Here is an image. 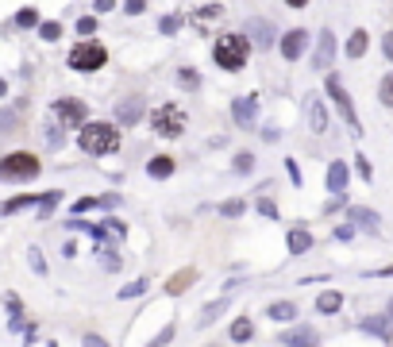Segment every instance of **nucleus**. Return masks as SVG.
Masks as SVG:
<instances>
[{
	"label": "nucleus",
	"instance_id": "f257e3e1",
	"mask_svg": "<svg viewBox=\"0 0 393 347\" xmlns=\"http://www.w3.org/2000/svg\"><path fill=\"white\" fill-rule=\"evenodd\" d=\"M247 54H251V43H247L243 35H220L216 46H213L216 66H220V70H228V73L243 70V66H247Z\"/></svg>",
	"mask_w": 393,
	"mask_h": 347
},
{
	"label": "nucleus",
	"instance_id": "f03ea898",
	"mask_svg": "<svg viewBox=\"0 0 393 347\" xmlns=\"http://www.w3.org/2000/svg\"><path fill=\"white\" fill-rule=\"evenodd\" d=\"M81 151L85 155H112V151H120V131L112 124H89L81 131Z\"/></svg>",
	"mask_w": 393,
	"mask_h": 347
},
{
	"label": "nucleus",
	"instance_id": "7ed1b4c3",
	"mask_svg": "<svg viewBox=\"0 0 393 347\" xmlns=\"http://www.w3.org/2000/svg\"><path fill=\"white\" fill-rule=\"evenodd\" d=\"M39 170H43L39 158L27 155V151H12L4 162H0V177H4V182H31Z\"/></svg>",
	"mask_w": 393,
	"mask_h": 347
},
{
	"label": "nucleus",
	"instance_id": "20e7f679",
	"mask_svg": "<svg viewBox=\"0 0 393 347\" xmlns=\"http://www.w3.org/2000/svg\"><path fill=\"white\" fill-rule=\"evenodd\" d=\"M185 124H189V116H185V108H178V105H158L155 116H150V128H155L162 139H178L181 131H185Z\"/></svg>",
	"mask_w": 393,
	"mask_h": 347
},
{
	"label": "nucleus",
	"instance_id": "39448f33",
	"mask_svg": "<svg viewBox=\"0 0 393 347\" xmlns=\"http://www.w3.org/2000/svg\"><path fill=\"white\" fill-rule=\"evenodd\" d=\"M104 62H108V51H104L101 43H93V39L78 43L70 51V70H78V73H93V70H101Z\"/></svg>",
	"mask_w": 393,
	"mask_h": 347
},
{
	"label": "nucleus",
	"instance_id": "423d86ee",
	"mask_svg": "<svg viewBox=\"0 0 393 347\" xmlns=\"http://www.w3.org/2000/svg\"><path fill=\"white\" fill-rule=\"evenodd\" d=\"M324 89H328V97L335 100V108H340V116H343V124L351 128V135H362V124H359V116H354V105H351V97H347V89L340 86V78H328L324 81Z\"/></svg>",
	"mask_w": 393,
	"mask_h": 347
},
{
	"label": "nucleus",
	"instance_id": "0eeeda50",
	"mask_svg": "<svg viewBox=\"0 0 393 347\" xmlns=\"http://www.w3.org/2000/svg\"><path fill=\"white\" fill-rule=\"evenodd\" d=\"M54 116L62 120L66 128H78V124H85V100H54Z\"/></svg>",
	"mask_w": 393,
	"mask_h": 347
},
{
	"label": "nucleus",
	"instance_id": "6e6552de",
	"mask_svg": "<svg viewBox=\"0 0 393 347\" xmlns=\"http://www.w3.org/2000/svg\"><path fill=\"white\" fill-rule=\"evenodd\" d=\"M232 120L239 128H251L258 120V97H235L232 100Z\"/></svg>",
	"mask_w": 393,
	"mask_h": 347
},
{
	"label": "nucleus",
	"instance_id": "1a4fd4ad",
	"mask_svg": "<svg viewBox=\"0 0 393 347\" xmlns=\"http://www.w3.org/2000/svg\"><path fill=\"white\" fill-rule=\"evenodd\" d=\"M305 46H309V35L297 27V31H285V39H282V58H290V62H297L305 54Z\"/></svg>",
	"mask_w": 393,
	"mask_h": 347
},
{
	"label": "nucleus",
	"instance_id": "9d476101",
	"mask_svg": "<svg viewBox=\"0 0 393 347\" xmlns=\"http://www.w3.org/2000/svg\"><path fill=\"white\" fill-rule=\"evenodd\" d=\"M316 39H320V43H316L312 66H316V70H328V66H332V54H335V35H332V31H320Z\"/></svg>",
	"mask_w": 393,
	"mask_h": 347
},
{
	"label": "nucleus",
	"instance_id": "9b49d317",
	"mask_svg": "<svg viewBox=\"0 0 393 347\" xmlns=\"http://www.w3.org/2000/svg\"><path fill=\"white\" fill-rule=\"evenodd\" d=\"M277 343H282V347H316V343H320V336H316V328L305 324V328H293V332H285Z\"/></svg>",
	"mask_w": 393,
	"mask_h": 347
},
{
	"label": "nucleus",
	"instance_id": "f8f14e48",
	"mask_svg": "<svg viewBox=\"0 0 393 347\" xmlns=\"http://www.w3.org/2000/svg\"><path fill=\"white\" fill-rule=\"evenodd\" d=\"M247 39H255V46H274V27L266 20H247Z\"/></svg>",
	"mask_w": 393,
	"mask_h": 347
},
{
	"label": "nucleus",
	"instance_id": "ddd939ff",
	"mask_svg": "<svg viewBox=\"0 0 393 347\" xmlns=\"http://www.w3.org/2000/svg\"><path fill=\"white\" fill-rule=\"evenodd\" d=\"M139 116H143V100L139 97H128V100H120V105H116V120L123 128H131Z\"/></svg>",
	"mask_w": 393,
	"mask_h": 347
},
{
	"label": "nucleus",
	"instance_id": "4468645a",
	"mask_svg": "<svg viewBox=\"0 0 393 347\" xmlns=\"http://www.w3.org/2000/svg\"><path fill=\"white\" fill-rule=\"evenodd\" d=\"M309 124H312V131L316 135H324V131H328V112H324V100L320 97H309Z\"/></svg>",
	"mask_w": 393,
	"mask_h": 347
},
{
	"label": "nucleus",
	"instance_id": "2eb2a0df",
	"mask_svg": "<svg viewBox=\"0 0 393 347\" xmlns=\"http://www.w3.org/2000/svg\"><path fill=\"white\" fill-rule=\"evenodd\" d=\"M362 332H370V336H378V340H389L393 336V316H367L362 321Z\"/></svg>",
	"mask_w": 393,
	"mask_h": 347
},
{
	"label": "nucleus",
	"instance_id": "dca6fc26",
	"mask_svg": "<svg viewBox=\"0 0 393 347\" xmlns=\"http://www.w3.org/2000/svg\"><path fill=\"white\" fill-rule=\"evenodd\" d=\"M347 177H351L347 162H332V166H328V190L343 197V190H347Z\"/></svg>",
	"mask_w": 393,
	"mask_h": 347
},
{
	"label": "nucleus",
	"instance_id": "f3484780",
	"mask_svg": "<svg viewBox=\"0 0 393 347\" xmlns=\"http://www.w3.org/2000/svg\"><path fill=\"white\" fill-rule=\"evenodd\" d=\"M347 217H351V224H359V228H367V232H378V224H382L378 212H374V209H359V204H354Z\"/></svg>",
	"mask_w": 393,
	"mask_h": 347
},
{
	"label": "nucleus",
	"instance_id": "a211bd4d",
	"mask_svg": "<svg viewBox=\"0 0 393 347\" xmlns=\"http://www.w3.org/2000/svg\"><path fill=\"white\" fill-rule=\"evenodd\" d=\"M266 316H270L274 324H277V321L285 324V321H293V316H297V305H293V301H274L270 309H266Z\"/></svg>",
	"mask_w": 393,
	"mask_h": 347
},
{
	"label": "nucleus",
	"instance_id": "6ab92c4d",
	"mask_svg": "<svg viewBox=\"0 0 393 347\" xmlns=\"http://www.w3.org/2000/svg\"><path fill=\"white\" fill-rule=\"evenodd\" d=\"M147 174H150V177H170V174H174V158H166V155L150 158V162H147Z\"/></svg>",
	"mask_w": 393,
	"mask_h": 347
},
{
	"label": "nucleus",
	"instance_id": "aec40b11",
	"mask_svg": "<svg viewBox=\"0 0 393 347\" xmlns=\"http://www.w3.org/2000/svg\"><path fill=\"white\" fill-rule=\"evenodd\" d=\"M367 39H370V35L362 31V27H359V31H351V39H347V58H362V54H367Z\"/></svg>",
	"mask_w": 393,
	"mask_h": 347
},
{
	"label": "nucleus",
	"instance_id": "412c9836",
	"mask_svg": "<svg viewBox=\"0 0 393 347\" xmlns=\"http://www.w3.org/2000/svg\"><path fill=\"white\" fill-rule=\"evenodd\" d=\"M216 20H224V8H220V4H205V8L193 16L197 27H208V24H216Z\"/></svg>",
	"mask_w": 393,
	"mask_h": 347
},
{
	"label": "nucleus",
	"instance_id": "4be33fe9",
	"mask_svg": "<svg viewBox=\"0 0 393 347\" xmlns=\"http://www.w3.org/2000/svg\"><path fill=\"white\" fill-rule=\"evenodd\" d=\"M309 247H312V236L305 228H293L290 232V251H293V255H305Z\"/></svg>",
	"mask_w": 393,
	"mask_h": 347
},
{
	"label": "nucleus",
	"instance_id": "5701e85b",
	"mask_svg": "<svg viewBox=\"0 0 393 347\" xmlns=\"http://www.w3.org/2000/svg\"><path fill=\"white\" fill-rule=\"evenodd\" d=\"M340 305H343V297L335 294V289H328V294H320V297H316V309H320V313H335Z\"/></svg>",
	"mask_w": 393,
	"mask_h": 347
},
{
	"label": "nucleus",
	"instance_id": "b1692460",
	"mask_svg": "<svg viewBox=\"0 0 393 347\" xmlns=\"http://www.w3.org/2000/svg\"><path fill=\"white\" fill-rule=\"evenodd\" d=\"M97 204H116V197H81V201L73 204V212H89V209H97Z\"/></svg>",
	"mask_w": 393,
	"mask_h": 347
},
{
	"label": "nucleus",
	"instance_id": "393cba45",
	"mask_svg": "<svg viewBox=\"0 0 393 347\" xmlns=\"http://www.w3.org/2000/svg\"><path fill=\"white\" fill-rule=\"evenodd\" d=\"M251 336H255V324H251V321H235V324H232V340H235V343H247Z\"/></svg>",
	"mask_w": 393,
	"mask_h": 347
},
{
	"label": "nucleus",
	"instance_id": "a878e982",
	"mask_svg": "<svg viewBox=\"0 0 393 347\" xmlns=\"http://www.w3.org/2000/svg\"><path fill=\"white\" fill-rule=\"evenodd\" d=\"M197 278V270H185V274H174L170 278V294H181V289H189V282Z\"/></svg>",
	"mask_w": 393,
	"mask_h": 347
},
{
	"label": "nucleus",
	"instance_id": "bb28decb",
	"mask_svg": "<svg viewBox=\"0 0 393 347\" xmlns=\"http://www.w3.org/2000/svg\"><path fill=\"white\" fill-rule=\"evenodd\" d=\"M58 197H62L58 190H51V193H46L43 201H39V217H43V220H46V217H51V212H54V204H58Z\"/></svg>",
	"mask_w": 393,
	"mask_h": 347
},
{
	"label": "nucleus",
	"instance_id": "cd10ccee",
	"mask_svg": "<svg viewBox=\"0 0 393 347\" xmlns=\"http://www.w3.org/2000/svg\"><path fill=\"white\" fill-rule=\"evenodd\" d=\"M27 204H35V193H31V197H16V201H8V204H4V217H12V212L27 209Z\"/></svg>",
	"mask_w": 393,
	"mask_h": 347
},
{
	"label": "nucleus",
	"instance_id": "c85d7f7f",
	"mask_svg": "<svg viewBox=\"0 0 393 347\" xmlns=\"http://www.w3.org/2000/svg\"><path fill=\"white\" fill-rule=\"evenodd\" d=\"M16 24L20 27H39V12H35V8H24V12L16 16Z\"/></svg>",
	"mask_w": 393,
	"mask_h": 347
},
{
	"label": "nucleus",
	"instance_id": "c756f323",
	"mask_svg": "<svg viewBox=\"0 0 393 347\" xmlns=\"http://www.w3.org/2000/svg\"><path fill=\"white\" fill-rule=\"evenodd\" d=\"M378 97H382V105H389V108H393V73H386V81H382Z\"/></svg>",
	"mask_w": 393,
	"mask_h": 347
},
{
	"label": "nucleus",
	"instance_id": "7c9ffc66",
	"mask_svg": "<svg viewBox=\"0 0 393 347\" xmlns=\"http://www.w3.org/2000/svg\"><path fill=\"white\" fill-rule=\"evenodd\" d=\"M178 86H181V89H197V86H200V78H197L193 70H181V73H178Z\"/></svg>",
	"mask_w": 393,
	"mask_h": 347
},
{
	"label": "nucleus",
	"instance_id": "2f4dec72",
	"mask_svg": "<svg viewBox=\"0 0 393 347\" xmlns=\"http://www.w3.org/2000/svg\"><path fill=\"white\" fill-rule=\"evenodd\" d=\"M78 35H97V16H81V20H78Z\"/></svg>",
	"mask_w": 393,
	"mask_h": 347
},
{
	"label": "nucleus",
	"instance_id": "473e14b6",
	"mask_svg": "<svg viewBox=\"0 0 393 347\" xmlns=\"http://www.w3.org/2000/svg\"><path fill=\"white\" fill-rule=\"evenodd\" d=\"M251 166H255V155H235V174H251Z\"/></svg>",
	"mask_w": 393,
	"mask_h": 347
},
{
	"label": "nucleus",
	"instance_id": "72a5a7b5",
	"mask_svg": "<svg viewBox=\"0 0 393 347\" xmlns=\"http://www.w3.org/2000/svg\"><path fill=\"white\" fill-rule=\"evenodd\" d=\"M39 35H43L46 43H54V39L62 35V24H43V27H39Z\"/></svg>",
	"mask_w": 393,
	"mask_h": 347
},
{
	"label": "nucleus",
	"instance_id": "f704fd0d",
	"mask_svg": "<svg viewBox=\"0 0 393 347\" xmlns=\"http://www.w3.org/2000/svg\"><path fill=\"white\" fill-rule=\"evenodd\" d=\"M224 309H228V301H216V305H208L205 313H200V324H208V321H213L216 313H224Z\"/></svg>",
	"mask_w": 393,
	"mask_h": 347
},
{
	"label": "nucleus",
	"instance_id": "c9c22d12",
	"mask_svg": "<svg viewBox=\"0 0 393 347\" xmlns=\"http://www.w3.org/2000/svg\"><path fill=\"white\" fill-rule=\"evenodd\" d=\"M143 8H147V0H123V12L128 16H139Z\"/></svg>",
	"mask_w": 393,
	"mask_h": 347
},
{
	"label": "nucleus",
	"instance_id": "e433bc0d",
	"mask_svg": "<svg viewBox=\"0 0 393 347\" xmlns=\"http://www.w3.org/2000/svg\"><path fill=\"white\" fill-rule=\"evenodd\" d=\"M143 289H147V282H131V286H123V289H120V297H139Z\"/></svg>",
	"mask_w": 393,
	"mask_h": 347
},
{
	"label": "nucleus",
	"instance_id": "4c0bfd02",
	"mask_svg": "<svg viewBox=\"0 0 393 347\" xmlns=\"http://www.w3.org/2000/svg\"><path fill=\"white\" fill-rule=\"evenodd\" d=\"M258 212H262V217H270V220H277V204L274 201H258Z\"/></svg>",
	"mask_w": 393,
	"mask_h": 347
},
{
	"label": "nucleus",
	"instance_id": "58836bf2",
	"mask_svg": "<svg viewBox=\"0 0 393 347\" xmlns=\"http://www.w3.org/2000/svg\"><path fill=\"white\" fill-rule=\"evenodd\" d=\"M354 162H359V174H362V177H367V182H370V177H374V170H370V158H367V155H359V158H354Z\"/></svg>",
	"mask_w": 393,
	"mask_h": 347
},
{
	"label": "nucleus",
	"instance_id": "ea45409f",
	"mask_svg": "<svg viewBox=\"0 0 393 347\" xmlns=\"http://www.w3.org/2000/svg\"><path fill=\"white\" fill-rule=\"evenodd\" d=\"M220 212H224V217H239V212H243V201H228Z\"/></svg>",
	"mask_w": 393,
	"mask_h": 347
},
{
	"label": "nucleus",
	"instance_id": "a19ab883",
	"mask_svg": "<svg viewBox=\"0 0 393 347\" xmlns=\"http://www.w3.org/2000/svg\"><path fill=\"white\" fill-rule=\"evenodd\" d=\"M31 266H35V274H46V262H43V255L31 247Z\"/></svg>",
	"mask_w": 393,
	"mask_h": 347
},
{
	"label": "nucleus",
	"instance_id": "79ce46f5",
	"mask_svg": "<svg viewBox=\"0 0 393 347\" xmlns=\"http://www.w3.org/2000/svg\"><path fill=\"white\" fill-rule=\"evenodd\" d=\"M178 24H181L178 16H166V20H162V31H166V35H174V31H178Z\"/></svg>",
	"mask_w": 393,
	"mask_h": 347
},
{
	"label": "nucleus",
	"instance_id": "37998d69",
	"mask_svg": "<svg viewBox=\"0 0 393 347\" xmlns=\"http://www.w3.org/2000/svg\"><path fill=\"white\" fill-rule=\"evenodd\" d=\"M62 139H66V135H58V128H46V143H51V147H58Z\"/></svg>",
	"mask_w": 393,
	"mask_h": 347
},
{
	"label": "nucleus",
	"instance_id": "c03bdc74",
	"mask_svg": "<svg viewBox=\"0 0 393 347\" xmlns=\"http://www.w3.org/2000/svg\"><path fill=\"white\" fill-rule=\"evenodd\" d=\"M382 54H386V58L393 62V31L386 35V39H382Z\"/></svg>",
	"mask_w": 393,
	"mask_h": 347
},
{
	"label": "nucleus",
	"instance_id": "a18cd8bd",
	"mask_svg": "<svg viewBox=\"0 0 393 347\" xmlns=\"http://www.w3.org/2000/svg\"><path fill=\"white\" fill-rule=\"evenodd\" d=\"M81 347H108V343H104L101 336H85V340H81Z\"/></svg>",
	"mask_w": 393,
	"mask_h": 347
},
{
	"label": "nucleus",
	"instance_id": "49530a36",
	"mask_svg": "<svg viewBox=\"0 0 393 347\" xmlns=\"http://www.w3.org/2000/svg\"><path fill=\"white\" fill-rule=\"evenodd\" d=\"M112 8H116L112 0H97V12H112Z\"/></svg>",
	"mask_w": 393,
	"mask_h": 347
},
{
	"label": "nucleus",
	"instance_id": "de8ad7c7",
	"mask_svg": "<svg viewBox=\"0 0 393 347\" xmlns=\"http://www.w3.org/2000/svg\"><path fill=\"white\" fill-rule=\"evenodd\" d=\"M285 4H290V8H301V4H309V0H285Z\"/></svg>",
	"mask_w": 393,
	"mask_h": 347
},
{
	"label": "nucleus",
	"instance_id": "09e8293b",
	"mask_svg": "<svg viewBox=\"0 0 393 347\" xmlns=\"http://www.w3.org/2000/svg\"><path fill=\"white\" fill-rule=\"evenodd\" d=\"M378 274H389V278H393V266H386V270H378Z\"/></svg>",
	"mask_w": 393,
	"mask_h": 347
},
{
	"label": "nucleus",
	"instance_id": "8fccbe9b",
	"mask_svg": "<svg viewBox=\"0 0 393 347\" xmlns=\"http://www.w3.org/2000/svg\"><path fill=\"white\" fill-rule=\"evenodd\" d=\"M389 316H393V301H389Z\"/></svg>",
	"mask_w": 393,
	"mask_h": 347
}]
</instances>
